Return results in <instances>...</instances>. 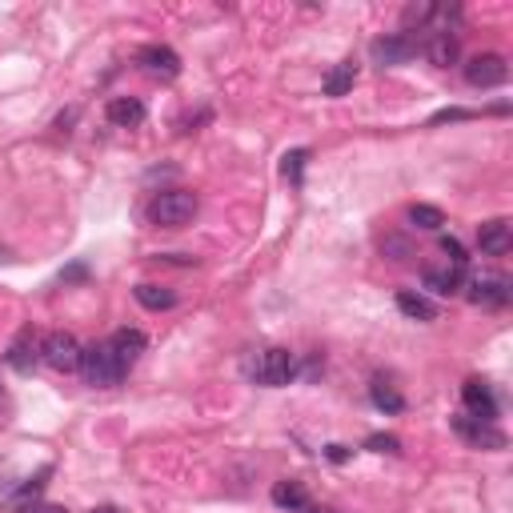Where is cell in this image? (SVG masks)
Returning a JSON list of instances; mask_svg holds the SVG:
<instances>
[{"label": "cell", "instance_id": "6da1fadb", "mask_svg": "<svg viewBox=\"0 0 513 513\" xmlns=\"http://www.w3.org/2000/svg\"><path fill=\"white\" fill-rule=\"evenodd\" d=\"M197 209H201L197 193H189V189H165V193H157V197L148 201V221H153L157 229H185V225H193Z\"/></svg>", "mask_w": 513, "mask_h": 513}, {"label": "cell", "instance_id": "7a4b0ae2", "mask_svg": "<svg viewBox=\"0 0 513 513\" xmlns=\"http://www.w3.org/2000/svg\"><path fill=\"white\" fill-rule=\"evenodd\" d=\"M81 373H85L89 385L97 389H113L120 377H125V369L117 366L113 349H109V341H92L85 345V353H81Z\"/></svg>", "mask_w": 513, "mask_h": 513}, {"label": "cell", "instance_id": "3957f363", "mask_svg": "<svg viewBox=\"0 0 513 513\" xmlns=\"http://www.w3.org/2000/svg\"><path fill=\"white\" fill-rule=\"evenodd\" d=\"M81 353H85V345H81L72 333H49V337L41 341V361L49 369H57V373H77L81 369Z\"/></svg>", "mask_w": 513, "mask_h": 513}, {"label": "cell", "instance_id": "277c9868", "mask_svg": "<svg viewBox=\"0 0 513 513\" xmlns=\"http://www.w3.org/2000/svg\"><path fill=\"white\" fill-rule=\"evenodd\" d=\"M293 373H297V361H293V353L281 349V345H273V349H265L257 357V366H253V381L257 385H265V389H281L293 381Z\"/></svg>", "mask_w": 513, "mask_h": 513}, {"label": "cell", "instance_id": "5b68a950", "mask_svg": "<svg viewBox=\"0 0 513 513\" xmlns=\"http://www.w3.org/2000/svg\"><path fill=\"white\" fill-rule=\"evenodd\" d=\"M465 81L473 89H498L509 81V64L501 52H478V57L465 61Z\"/></svg>", "mask_w": 513, "mask_h": 513}, {"label": "cell", "instance_id": "8992f818", "mask_svg": "<svg viewBox=\"0 0 513 513\" xmlns=\"http://www.w3.org/2000/svg\"><path fill=\"white\" fill-rule=\"evenodd\" d=\"M453 433L461 437V442L478 445V450H506V433H501L493 422H481V417L457 413L453 417Z\"/></svg>", "mask_w": 513, "mask_h": 513}, {"label": "cell", "instance_id": "52a82bcc", "mask_svg": "<svg viewBox=\"0 0 513 513\" xmlns=\"http://www.w3.org/2000/svg\"><path fill=\"white\" fill-rule=\"evenodd\" d=\"M417 52V36H405V33H389V36H377V41L369 44V57L373 64H381V69H394V64H405L409 57Z\"/></svg>", "mask_w": 513, "mask_h": 513}, {"label": "cell", "instance_id": "ba28073f", "mask_svg": "<svg viewBox=\"0 0 513 513\" xmlns=\"http://www.w3.org/2000/svg\"><path fill=\"white\" fill-rule=\"evenodd\" d=\"M465 297H470L473 305H481V309H501V305H509V297H513V281L509 277H501V273L473 277Z\"/></svg>", "mask_w": 513, "mask_h": 513}, {"label": "cell", "instance_id": "9c48e42d", "mask_svg": "<svg viewBox=\"0 0 513 513\" xmlns=\"http://www.w3.org/2000/svg\"><path fill=\"white\" fill-rule=\"evenodd\" d=\"M417 49L429 57V64L450 69V64H457V52H461V36L453 29H425V41H417Z\"/></svg>", "mask_w": 513, "mask_h": 513}, {"label": "cell", "instance_id": "30bf717a", "mask_svg": "<svg viewBox=\"0 0 513 513\" xmlns=\"http://www.w3.org/2000/svg\"><path fill=\"white\" fill-rule=\"evenodd\" d=\"M109 349H113L117 366L128 373V369L137 366V361H141V353L148 349V337H145L141 329H128V325H125V329H117L113 337H109Z\"/></svg>", "mask_w": 513, "mask_h": 513}, {"label": "cell", "instance_id": "8fae6325", "mask_svg": "<svg viewBox=\"0 0 513 513\" xmlns=\"http://www.w3.org/2000/svg\"><path fill=\"white\" fill-rule=\"evenodd\" d=\"M478 249L485 257H506L513 249V229L506 217H493V221H481L478 225Z\"/></svg>", "mask_w": 513, "mask_h": 513}, {"label": "cell", "instance_id": "7c38bea8", "mask_svg": "<svg viewBox=\"0 0 513 513\" xmlns=\"http://www.w3.org/2000/svg\"><path fill=\"white\" fill-rule=\"evenodd\" d=\"M137 64H141L145 72H153V77H165V81H173L176 72H181V57H176L169 44H145V49L137 52Z\"/></svg>", "mask_w": 513, "mask_h": 513}, {"label": "cell", "instance_id": "4fadbf2b", "mask_svg": "<svg viewBox=\"0 0 513 513\" xmlns=\"http://www.w3.org/2000/svg\"><path fill=\"white\" fill-rule=\"evenodd\" d=\"M5 361H8V369H16V373H33L36 361H41V341H36V333L33 329L16 333L13 345H8V353H5Z\"/></svg>", "mask_w": 513, "mask_h": 513}, {"label": "cell", "instance_id": "5bb4252c", "mask_svg": "<svg viewBox=\"0 0 513 513\" xmlns=\"http://www.w3.org/2000/svg\"><path fill=\"white\" fill-rule=\"evenodd\" d=\"M461 401H465V413L470 417H481V422H493L498 417V401H493V389L485 381L470 377L461 385Z\"/></svg>", "mask_w": 513, "mask_h": 513}, {"label": "cell", "instance_id": "9a60e30c", "mask_svg": "<svg viewBox=\"0 0 513 513\" xmlns=\"http://www.w3.org/2000/svg\"><path fill=\"white\" fill-rule=\"evenodd\" d=\"M105 117H109V125H117V128H137L148 113H145V100L113 97V100H109V109H105Z\"/></svg>", "mask_w": 513, "mask_h": 513}, {"label": "cell", "instance_id": "2e32d148", "mask_svg": "<svg viewBox=\"0 0 513 513\" xmlns=\"http://www.w3.org/2000/svg\"><path fill=\"white\" fill-rule=\"evenodd\" d=\"M422 281H425L429 293H437V297H453V293H461L465 277H461V269L445 265V269H425Z\"/></svg>", "mask_w": 513, "mask_h": 513}, {"label": "cell", "instance_id": "e0dca14e", "mask_svg": "<svg viewBox=\"0 0 513 513\" xmlns=\"http://www.w3.org/2000/svg\"><path fill=\"white\" fill-rule=\"evenodd\" d=\"M353 85H357V64L341 61V64H333V72L321 81V92H325V97H345Z\"/></svg>", "mask_w": 513, "mask_h": 513}, {"label": "cell", "instance_id": "ac0fdd59", "mask_svg": "<svg viewBox=\"0 0 513 513\" xmlns=\"http://www.w3.org/2000/svg\"><path fill=\"white\" fill-rule=\"evenodd\" d=\"M397 309L405 317H413V321H437V305L429 297L413 293V289H401L397 293Z\"/></svg>", "mask_w": 513, "mask_h": 513}, {"label": "cell", "instance_id": "d6986e66", "mask_svg": "<svg viewBox=\"0 0 513 513\" xmlns=\"http://www.w3.org/2000/svg\"><path fill=\"white\" fill-rule=\"evenodd\" d=\"M273 506L277 509H289V513H301L305 506H309V498H305V485L301 481H277L273 485Z\"/></svg>", "mask_w": 513, "mask_h": 513}, {"label": "cell", "instance_id": "ffe728a7", "mask_svg": "<svg viewBox=\"0 0 513 513\" xmlns=\"http://www.w3.org/2000/svg\"><path fill=\"white\" fill-rule=\"evenodd\" d=\"M133 293H137V301H141L145 309H153V313L173 309V305H176V293H173V289H165V285H137Z\"/></svg>", "mask_w": 513, "mask_h": 513}, {"label": "cell", "instance_id": "44dd1931", "mask_svg": "<svg viewBox=\"0 0 513 513\" xmlns=\"http://www.w3.org/2000/svg\"><path fill=\"white\" fill-rule=\"evenodd\" d=\"M409 225L425 229V233H437L445 225V213L437 209V204H409Z\"/></svg>", "mask_w": 513, "mask_h": 513}, {"label": "cell", "instance_id": "7402d4cb", "mask_svg": "<svg viewBox=\"0 0 513 513\" xmlns=\"http://www.w3.org/2000/svg\"><path fill=\"white\" fill-rule=\"evenodd\" d=\"M369 397H373V405H377V409H385V413H401V409H405V397H401L394 385H385V381H381V377L369 385Z\"/></svg>", "mask_w": 513, "mask_h": 513}, {"label": "cell", "instance_id": "603a6c76", "mask_svg": "<svg viewBox=\"0 0 513 513\" xmlns=\"http://www.w3.org/2000/svg\"><path fill=\"white\" fill-rule=\"evenodd\" d=\"M305 161H309V148H293V153H285V157H281V173H285L293 185H301Z\"/></svg>", "mask_w": 513, "mask_h": 513}, {"label": "cell", "instance_id": "cb8c5ba5", "mask_svg": "<svg viewBox=\"0 0 513 513\" xmlns=\"http://www.w3.org/2000/svg\"><path fill=\"white\" fill-rule=\"evenodd\" d=\"M442 253L450 257L453 269H465V265H470V257H465V245H461L457 237H442Z\"/></svg>", "mask_w": 513, "mask_h": 513}, {"label": "cell", "instance_id": "d4e9b609", "mask_svg": "<svg viewBox=\"0 0 513 513\" xmlns=\"http://www.w3.org/2000/svg\"><path fill=\"white\" fill-rule=\"evenodd\" d=\"M366 450H373V453H397L401 450V437H394V433H373L369 442H366Z\"/></svg>", "mask_w": 513, "mask_h": 513}, {"label": "cell", "instance_id": "484cf974", "mask_svg": "<svg viewBox=\"0 0 513 513\" xmlns=\"http://www.w3.org/2000/svg\"><path fill=\"white\" fill-rule=\"evenodd\" d=\"M470 117H473L470 109H442V113L429 117V125H445V120H470Z\"/></svg>", "mask_w": 513, "mask_h": 513}, {"label": "cell", "instance_id": "4316f807", "mask_svg": "<svg viewBox=\"0 0 513 513\" xmlns=\"http://www.w3.org/2000/svg\"><path fill=\"white\" fill-rule=\"evenodd\" d=\"M81 277H89V269L85 265H72V269H64V273H61V281H81Z\"/></svg>", "mask_w": 513, "mask_h": 513}, {"label": "cell", "instance_id": "83f0119b", "mask_svg": "<svg viewBox=\"0 0 513 513\" xmlns=\"http://www.w3.org/2000/svg\"><path fill=\"white\" fill-rule=\"evenodd\" d=\"M325 457H329V461H349V450H345V445H329Z\"/></svg>", "mask_w": 513, "mask_h": 513}, {"label": "cell", "instance_id": "f1b7e54d", "mask_svg": "<svg viewBox=\"0 0 513 513\" xmlns=\"http://www.w3.org/2000/svg\"><path fill=\"white\" fill-rule=\"evenodd\" d=\"M21 513H69L64 506H24Z\"/></svg>", "mask_w": 513, "mask_h": 513}, {"label": "cell", "instance_id": "f546056e", "mask_svg": "<svg viewBox=\"0 0 513 513\" xmlns=\"http://www.w3.org/2000/svg\"><path fill=\"white\" fill-rule=\"evenodd\" d=\"M92 513H120V509H117V506H97Z\"/></svg>", "mask_w": 513, "mask_h": 513}]
</instances>
